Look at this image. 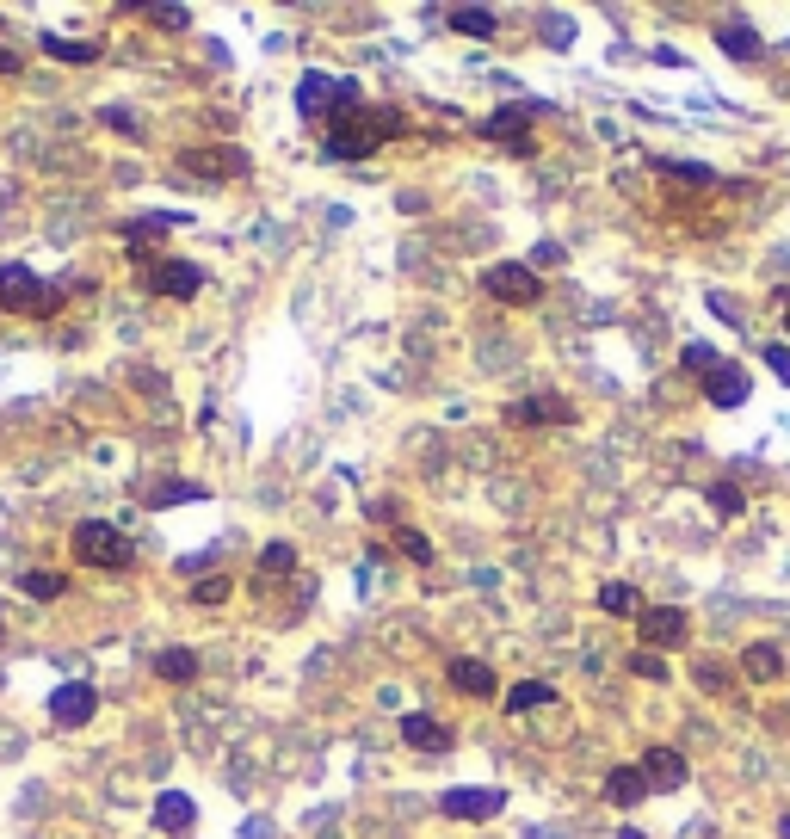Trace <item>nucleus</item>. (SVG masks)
Instances as JSON below:
<instances>
[{
    "label": "nucleus",
    "instance_id": "1",
    "mask_svg": "<svg viewBox=\"0 0 790 839\" xmlns=\"http://www.w3.org/2000/svg\"><path fill=\"white\" fill-rule=\"evenodd\" d=\"M395 130H402V118H395L389 105H358V112H346L334 124V136L321 142V149H328V161H365L377 142H389Z\"/></svg>",
    "mask_w": 790,
    "mask_h": 839
},
{
    "label": "nucleus",
    "instance_id": "2",
    "mask_svg": "<svg viewBox=\"0 0 790 839\" xmlns=\"http://www.w3.org/2000/svg\"><path fill=\"white\" fill-rule=\"evenodd\" d=\"M0 309H13V315H38V321H50L56 309H62V284H44L31 266H0Z\"/></svg>",
    "mask_w": 790,
    "mask_h": 839
},
{
    "label": "nucleus",
    "instance_id": "3",
    "mask_svg": "<svg viewBox=\"0 0 790 839\" xmlns=\"http://www.w3.org/2000/svg\"><path fill=\"white\" fill-rule=\"evenodd\" d=\"M358 81H340V75H303L297 81V112L309 118V124H328V112H358Z\"/></svg>",
    "mask_w": 790,
    "mask_h": 839
},
{
    "label": "nucleus",
    "instance_id": "4",
    "mask_svg": "<svg viewBox=\"0 0 790 839\" xmlns=\"http://www.w3.org/2000/svg\"><path fill=\"white\" fill-rule=\"evenodd\" d=\"M75 562H87V568H130L136 550H130V537L118 525L87 519V525H75Z\"/></svg>",
    "mask_w": 790,
    "mask_h": 839
},
{
    "label": "nucleus",
    "instance_id": "5",
    "mask_svg": "<svg viewBox=\"0 0 790 839\" xmlns=\"http://www.w3.org/2000/svg\"><path fill=\"white\" fill-rule=\"evenodd\" d=\"M130 260L136 266H149V290H161V297H173V303H192L198 290H204V266H192V260H149V247H130Z\"/></svg>",
    "mask_w": 790,
    "mask_h": 839
},
{
    "label": "nucleus",
    "instance_id": "6",
    "mask_svg": "<svg viewBox=\"0 0 790 839\" xmlns=\"http://www.w3.org/2000/svg\"><path fill=\"white\" fill-rule=\"evenodd\" d=\"M482 284H488V297L513 303V309H531L537 297H544V278H537L531 266H519V260H494V266L482 272Z\"/></svg>",
    "mask_w": 790,
    "mask_h": 839
},
{
    "label": "nucleus",
    "instance_id": "7",
    "mask_svg": "<svg viewBox=\"0 0 790 839\" xmlns=\"http://www.w3.org/2000/svg\"><path fill=\"white\" fill-rule=\"evenodd\" d=\"M537 118H544V99H519V105H507V112H488V118H482V136H488V142H507L513 155H531L525 124H537Z\"/></svg>",
    "mask_w": 790,
    "mask_h": 839
},
{
    "label": "nucleus",
    "instance_id": "8",
    "mask_svg": "<svg viewBox=\"0 0 790 839\" xmlns=\"http://www.w3.org/2000/svg\"><path fill=\"white\" fill-rule=\"evenodd\" d=\"M93 716H99V691H93L87 679H68V685L50 691V722L81 728V722H93Z\"/></svg>",
    "mask_w": 790,
    "mask_h": 839
},
{
    "label": "nucleus",
    "instance_id": "9",
    "mask_svg": "<svg viewBox=\"0 0 790 839\" xmlns=\"http://www.w3.org/2000/svg\"><path fill=\"white\" fill-rule=\"evenodd\" d=\"M179 167L210 179V186H223V179H247V155L241 149H186L179 155Z\"/></svg>",
    "mask_w": 790,
    "mask_h": 839
},
{
    "label": "nucleus",
    "instance_id": "10",
    "mask_svg": "<svg viewBox=\"0 0 790 839\" xmlns=\"http://www.w3.org/2000/svg\"><path fill=\"white\" fill-rule=\"evenodd\" d=\"M636 630H642L649 648H679V642H686V611H679V605H642Z\"/></svg>",
    "mask_w": 790,
    "mask_h": 839
},
{
    "label": "nucleus",
    "instance_id": "11",
    "mask_svg": "<svg viewBox=\"0 0 790 839\" xmlns=\"http://www.w3.org/2000/svg\"><path fill=\"white\" fill-rule=\"evenodd\" d=\"M507 809L500 790H445V821H494Z\"/></svg>",
    "mask_w": 790,
    "mask_h": 839
},
{
    "label": "nucleus",
    "instance_id": "12",
    "mask_svg": "<svg viewBox=\"0 0 790 839\" xmlns=\"http://www.w3.org/2000/svg\"><path fill=\"white\" fill-rule=\"evenodd\" d=\"M642 778H649V790H679L686 784V753L679 747H649L642 753Z\"/></svg>",
    "mask_w": 790,
    "mask_h": 839
},
{
    "label": "nucleus",
    "instance_id": "13",
    "mask_svg": "<svg viewBox=\"0 0 790 839\" xmlns=\"http://www.w3.org/2000/svg\"><path fill=\"white\" fill-rule=\"evenodd\" d=\"M513 426H574V408H568V401L562 395H531V401H513V414H507Z\"/></svg>",
    "mask_w": 790,
    "mask_h": 839
},
{
    "label": "nucleus",
    "instance_id": "14",
    "mask_svg": "<svg viewBox=\"0 0 790 839\" xmlns=\"http://www.w3.org/2000/svg\"><path fill=\"white\" fill-rule=\"evenodd\" d=\"M747 371H741V364H716V371L704 377V395H710V408H741V401H747Z\"/></svg>",
    "mask_w": 790,
    "mask_h": 839
},
{
    "label": "nucleus",
    "instance_id": "15",
    "mask_svg": "<svg viewBox=\"0 0 790 839\" xmlns=\"http://www.w3.org/2000/svg\"><path fill=\"white\" fill-rule=\"evenodd\" d=\"M716 44H723V56H735V62H760L766 56V38L747 19H723L716 25Z\"/></svg>",
    "mask_w": 790,
    "mask_h": 839
},
{
    "label": "nucleus",
    "instance_id": "16",
    "mask_svg": "<svg viewBox=\"0 0 790 839\" xmlns=\"http://www.w3.org/2000/svg\"><path fill=\"white\" fill-rule=\"evenodd\" d=\"M445 673H451V685L463 691V698H494V685H500V679H494V667H488V661H476V654H457V661H451Z\"/></svg>",
    "mask_w": 790,
    "mask_h": 839
},
{
    "label": "nucleus",
    "instance_id": "17",
    "mask_svg": "<svg viewBox=\"0 0 790 839\" xmlns=\"http://www.w3.org/2000/svg\"><path fill=\"white\" fill-rule=\"evenodd\" d=\"M402 741H408L414 753H445V747H451V728H445L439 716L414 710V716H402Z\"/></svg>",
    "mask_w": 790,
    "mask_h": 839
},
{
    "label": "nucleus",
    "instance_id": "18",
    "mask_svg": "<svg viewBox=\"0 0 790 839\" xmlns=\"http://www.w3.org/2000/svg\"><path fill=\"white\" fill-rule=\"evenodd\" d=\"M192 821H198V802H192L186 790H161V796H155V827H161V833H186Z\"/></svg>",
    "mask_w": 790,
    "mask_h": 839
},
{
    "label": "nucleus",
    "instance_id": "19",
    "mask_svg": "<svg viewBox=\"0 0 790 839\" xmlns=\"http://www.w3.org/2000/svg\"><path fill=\"white\" fill-rule=\"evenodd\" d=\"M642 796H649V778H642V765H612V778H605V802H618V809H636Z\"/></svg>",
    "mask_w": 790,
    "mask_h": 839
},
{
    "label": "nucleus",
    "instance_id": "20",
    "mask_svg": "<svg viewBox=\"0 0 790 839\" xmlns=\"http://www.w3.org/2000/svg\"><path fill=\"white\" fill-rule=\"evenodd\" d=\"M741 673H747L753 685H772V679L784 673V654H778L772 642H753V648L741 654Z\"/></svg>",
    "mask_w": 790,
    "mask_h": 839
},
{
    "label": "nucleus",
    "instance_id": "21",
    "mask_svg": "<svg viewBox=\"0 0 790 839\" xmlns=\"http://www.w3.org/2000/svg\"><path fill=\"white\" fill-rule=\"evenodd\" d=\"M155 673H161L167 685H192V679H198V654H192V648H161V654H155Z\"/></svg>",
    "mask_w": 790,
    "mask_h": 839
},
{
    "label": "nucleus",
    "instance_id": "22",
    "mask_svg": "<svg viewBox=\"0 0 790 839\" xmlns=\"http://www.w3.org/2000/svg\"><path fill=\"white\" fill-rule=\"evenodd\" d=\"M445 25H451V31H463V38H494V31H500V19H494L488 7H451V13H445Z\"/></svg>",
    "mask_w": 790,
    "mask_h": 839
},
{
    "label": "nucleus",
    "instance_id": "23",
    "mask_svg": "<svg viewBox=\"0 0 790 839\" xmlns=\"http://www.w3.org/2000/svg\"><path fill=\"white\" fill-rule=\"evenodd\" d=\"M19 587L38 599V605H50V599L68 593V574H56V568H31V574H19Z\"/></svg>",
    "mask_w": 790,
    "mask_h": 839
},
{
    "label": "nucleus",
    "instance_id": "24",
    "mask_svg": "<svg viewBox=\"0 0 790 839\" xmlns=\"http://www.w3.org/2000/svg\"><path fill=\"white\" fill-rule=\"evenodd\" d=\"M44 56H56V62H99V44L93 38H56V31H44Z\"/></svg>",
    "mask_w": 790,
    "mask_h": 839
},
{
    "label": "nucleus",
    "instance_id": "25",
    "mask_svg": "<svg viewBox=\"0 0 790 839\" xmlns=\"http://www.w3.org/2000/svg\"><path fill=\"white\" fill-rule=\"evenodd\" d=\"M537 704H556V691H550L544 679H519V685L507 691V710H513V716H525V710H537Z\"/></svg>",
    "mask_w": 790,
    "mask_h": 839
},
{
    "label": "nucleus",
    "instance_id": "26",
    "mask_svg": "<svg viewBox=\"0 0 790 839\" xmlns=\"http://www.w3.org/2000/svg\"><path fill=\"white\" fill-rule=\"evenodd\" d=\"M599 611H612V617H642V599H636V587L612 580V587H599Z\"/></svg>",
    "mask_w": 790,
    "mask_h": 839
},
{
    "label": "nucleus",
    "instance_id": "27",
    "mask_svg": "<svg viewBox=\"0 0 790 839\" xmlns=\"http://www.w3.org/2000/svg\"><path fill=\"white\" fill-rule=\"evenodd\" d=\"M142 500L149 506H173V500H204L198 482H155V488H142Z\"/></svg>",
    "mask_w": 790,
    "mask_h": 839
},
{
    "label": "nucleus",
    "instance_id": "28",
    "mask_svg": "<svg viewBox=\"0 0 790 839\" xmlns=\"http://www.w3.org/2000/svg\"><path fill=\"white\" fill-rule=\"evenodd\" d=\"M630 673H636V679H649V685H667V679H673L655 648H636V654H630Z\"/></svg>",
    "mask_w": 790,
    "mask_h": 839
},
{
    "label": "nucleus",
    "instance_id": "29",
    "mask_svg": "<svg viewBox=\"0 0 790 839\" xmlns=\"http://www.w3.org/2000/svg\"><path fill=\"white\" fill-rule=\"evenodd\" d=\"M297 568V550H291V543H266V550H260V574H291Z\"/></svg>",
    "mask_w": 790,
    "mask_h": 839
},
{
    "label": "nucleus",
    "instance_id": "30",
    "mask_svg": "<svg viewBox=\"0 0 790 839\" xmlns=\"http://www.w3.org/2000/svg\"><path fill=\"white\" fill-rule=\"evenodd\" d=\"M710 506H716V519H735L741 506H747V494H741L735 482H716V488H710Z\"/></svg>",
    "mask_w": 790,
    "mask_h": 839
},
{
    "label": "nucleus",
    "instance_id": "31",
    "mask_svg": "<svg viewBox=\"0 0 790 839\" xmlns=\"http://www.w3.org/2000/svg\"><path fill=\"white\" fill-rule=\"evenodd\" d=\"M173 229V216H142V223H130L124 235H130V247H142V241H161Z\"/></svg>",
    "mask_w": 790,
    "mask_h": 839
},
{
    "label": "nucleus",
    "instance_id": "32",
    "mask_svg": "<svg viewBox=\"0 0 790 839\" xmlns=\"http://www.w3.org/2000/svg\"><path fill=\"white\" fill-rule=\"evenodd\" d=\"M395 543H402V556H408V562H433V543H426L414 525H402V531H395Z\"/></svg>",
    "mask_w": 790,
    "mask_h": 839
},
{
    "label": "nucleus",
    "instance_id": "33",
    "mask_svg": "<svg viewBox=\"0 0 790 839\" xmlns=\"http://www.w3.org/2000/svg\"><path fill=\"white\" fill-rule=\"evenodd\" d=\"M661 173H673V179H686V186H710V167H698V161H661Z\"/></svg>",
    "mask_w": 790,
    "mask_h": 839
},
{
    "label": "nucleus",
    "instance_id": "34",
    "mask_svg": "<svg viewBox=\"0 0 790 839\" xmlns=\"http://www.w3.org/2000/svg\"><path fill=\"white\" fill-rule=\"evenodd\" d=\"M716 364H723V358H716L710 346H686V352H679V371H704V377H710Z\"/></svg>",
    "mask_w": 790,
    "mask_h": 839
},
{
    "label": "nucleus",
    "instance_id": "35",
    "mask_svg": "<svg viewBox=\"0 0 790 839\" xmlns=\"http://www.w3.org/2000/svg\"><path fill=\"white\" fill-rule=\"evenodd\" d=\"M142 13H149L155 25H173V31H186V25H192V13H186V7H142Z\"/></svg>",
    "mask_w": 790,
    "mask_h": 839
},
{
    "label": "nucleus",
    "instance_id": "36",
    "mask_svg": "<svg viewBox=\"0 0 790 839\" xmlns=\"http://www.w3.org/2000/svg\"><path fill=\"white\" fill-rule=\"evenodd\" d=\"M223 599H229V580H223V574L198 580V605H223Z\"/></svg>",
    "mask_w": 790,
    "mask_h": 839
},
{
    "label": "nucleus",
    "instance_id": "37",
    "mask_svg": "<svg viewBox=\"0 0 790 839\" xmlns=\"http://www.w3.org/2000/svg\"><path fill=\"white\" fill-rule=\"evenodd\" d=\"M766 371H778V377L790 383V346H784V340H772V346H766Z\"/></svg>",
    "mask_w": 790,
    "mask_h": 839
},
{
    "label": "nucleus",
    "instance_id": "38",
    "mask_svg": "<svg viewBox=\"0 0 790 839\" xmlns=\"http://www.w3.org/2000/svg\"><path fill=\"white\" fill-rule=\"evenodd\" d=\"M550 44H556V50L574 44V25H568V19H550Z\"/></svg>",
    "mask_w": 790,
    "mask_h": 839
},
{
    "label": "nucleus",
    "instance_id": "39",
    "mask_svg": "<svg viewBox=\"0 0 790 839\" xmlns=\"http://www.w3.org/2000/svg\"><path fill=\"white\" fill-rule=\"evenodd\" d=\"M698 685H704V691H723V667L704 661V667H698Z\"/></svg>",
    "mask_w": 790,
    "mask_h": 839
},
{
    "label": "nucleus",
    "instance_id": "40",
    "mask_svg": "<svg viewBox=\"0 0 790 839\" xmlns=\"http://www.w3.org/2000/svg\"><path fill=\"white\" fill-rule=\"evenodd\" d=\"M105 124H118V130H124V136H142V130H136V118H130V112H105Z\"/></svg>",
    "mask_w": 790,
    "mask_h": 839
},
{
    "label": "nucleus",
    "instance_id": "41",
    "mask_svg": "<svg viewBox=\"0 0 790 839\" xmlns=\"http://www.w3.org/2000/svg\"><path fill=\"white\" fill-rule=\"evenodd\" d=\"M19 68H25V62H19L13 50H0V75H19Z\"/></svg>",
    "mask_w": 790,
    "mask_h": 839
},
{
    "label": "nucleus",
    "instance_id": "42",
    "mask_svg": "<svg viewBox=\"0 0 790 839\" xmlns=\"http://www.w3.org/2000/svg\"><path fill=\"white\" fill-rule=\"evenodd\" d=\"M784 327H790V297H784Z\"/></svg>",
    "mask_w": 790,
    "mask_h": 839
},
{
    "label": "nucleus",
    "instance_id": "43",
    "mask_svg": "<svg viewBox=\"0 0 790 839\" xmlns=\"http://www.w3.org/2000/svg\"><path fill=\"white\" fill-rule=\"evenodd\" d=\"M0 636H7V624H0Z\"/></svg>",
    "mask_w": 790,
    "mask_h": 839
}]
</instances>
